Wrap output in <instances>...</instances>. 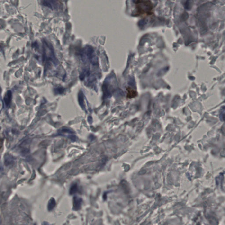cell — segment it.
Here are the masks:
<instances>
[{
    "mask_svg": "<svg viewBox=\"0 0 225 225\" xmlns=\"http://www.w3.org/2000/svg\"><path fill=\"white\" fill-rule=\"evenodd\" d=\"M137 16L152 14L153 5L150 0H138L135 2Z\"/></svg>",
    "mask_w": 225,
    "mask_h": 225,
    "instance_id": "1",
    "label": "cell"
},
{
    "mask_svg": "<svg viewBox=\"0 0 225 225\" xmlns=\"http://www.w3.org/2000/svg\"><path fill=\"white\" fill-rule=\"evenodd\" d=\"M82 202V200L79 198L75 197L74 199V203H73V208L76 211L80 209L81 206V204Z\"/></svg>",
    "mask_w": 225,
    "mask_h": 225,
    "instance_id": "2",
    "label": "cell"
},
{
    "mask_svg": "<svg viewBox=\"0 0 225 225\" xmlns=\"http://www.w3.org/2000/svg\"><path fill=\"white\" fill-rule=\"evenodd\" d=\"M127 97L128 98H134L137 95V92L136 91L132 89L130 87H128L127 89Z\"/></svg>",
    "mask_w": 225,
    "mask_h": 225,
    "instance_id": "3",
    "label": "cell"
},
{
    "mask_svg": "<svg viewBox=\"0 0 225 225\" xmlns=\"http://www.w3.org/2000/svg\"><path fill=\"white\" fill-rule=\"evenodd\" d=\"M11 91H8L6 96H5V102L6 105L8 106V105L9 104V103L11 102Z\"/></svg>",
    "mask_w": 225,
    "mask_h": 225,
    "instance_id": "4",
    "label": "cell"
},
{
    "mask_svg": "<svg viewBox=\"0 0 225 225\" xmlns=\"http://www.w3.org/2000/svg\"><path fill=\"white\" fill-rule=\"evenodd\" d=\"M55 205V201L53 198H52L50 200L48 204V209L49 211H51L54 208Z\"/></svg>",
    "mask_w": 225,
    "mask_h": 225,
    "instance_id": "5",
    "label": "cell"
},
{
    "mask_svg": "<svg viewBox=\"0 0 225 225\" xmlns=\"http://www.w3.org/2000/svg\"><path fill=\"white\" fill-rule=\"evenodd\" d=\"M77 184H74L71 187L70 189V193L71 194H73L77 192Z\"/></svg>",
    "mask_w": 225,
    "mask_h": 225,
    "instance_id": "6",
    "label": "cell"
},
{
    "mask_svg": "<svg viewBox=\"0 0 225 225\" xmlns=\"http://www.w3.org/2000/svg\"><path fill=\"white\" fill-rule=\"evenodd\" d=\"M11 162H12V160L10 156L7 155L6 157H5V164L7 165L10 164Z\"/></svg>",
    "mask_w": 225,
    "mask_h": 225,
    "instance_id": "7",
    "label": "cell"
}]
</instances>
